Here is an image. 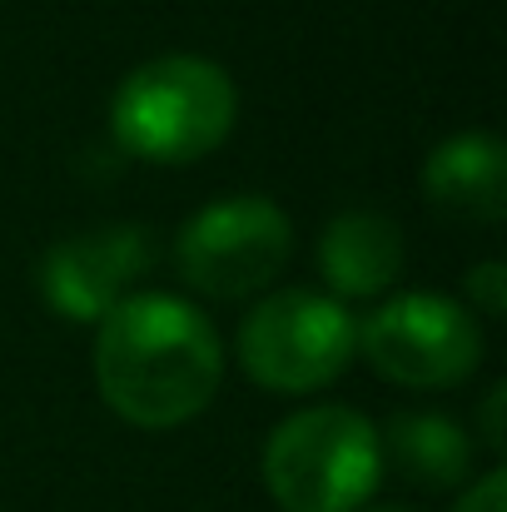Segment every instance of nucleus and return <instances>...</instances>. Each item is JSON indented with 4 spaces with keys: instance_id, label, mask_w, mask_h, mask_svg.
<instances>
[{
    "instance_id": "4468645a",
    "label": "nucleus",
    "mask_w": 507,
    "mask_h": 512,
    "mask_svg": "<svg viewBox=\"0 0 507 512\" xmlns=\"http://www.w3.org/2000/svg\"><path fill=\"white\" fill-rule=\"evenodd\" d=\"M358 512H413V508H403V503H378V508H358Z\"/></svg>"
},
{
    "instance_id": "9d476101",
    "label": "nucleus",
    "mask_w": 507,
    "mask_h": 512,
    "mask_svg": "<svg viewBox=\"0 0 507 512\" xmlns=\"http://www.w3.org/2000/svg\"><path fill=\"white\" fill-rule=\"evenodd\" d=\"M378 443H383V468H393L413 488L448 493V488H468L473 478V438L448 413H428V408L393 413L388 428H378Z\"/></svg>"
},
{
    "instance_id": "9b49d317",
    "label": "nucleus",
    "mask_w": 507,
    "mask_h": 512,
    "mask_svg": "<svg viewBox=\"0 0 507 512\" xmlns=\"http://www.w3.org/2000/svg\"><path fill=\"white\" fill-rule=\"evenodd\" d=\"M463 294H468V314L473 319H503L507 314V264H498V259L473 264L468 279H463Z\"/></svg>"
},
{
    "instance_id": "ddd939ff",
    "label": "nucleus",
    "mask_w": 507,
    "mask_h": 512,
    "mask_svg": "<svg viewBox=\"0 0 507 512\" xmlns=\"http://www.w3.org/2000/svg\"><path fill=\"white\" fill-rule=\"evenodd\" d=\"M503 408H507V383H493V388H488V398H483V443H488V453H493V458L503 453V443H507Z\"/></svg>"
},
{
    "instance_id": "f03ea898",
    "label": "nucleus",
    "mask_w": 507,
    "mask_h": 512,
    "mask_svg": "<svg viewBox=\"0 0 507 512\" xmlns=\"http://www.w3.org/2000/svg\"><path fill=\"white\" fill-rule=\"evenodd\" d=\"M239 120V85L219 60L204 55H155L135 65L110 100V135L130 160L145 165H194L214 155Z\"/></svg>"
},
{
    "instance_id": "39448f33",
    "label": "nucleus",
    "mask_w": 507,
    "mask_h": 512,
    "mask_svg": "<svg viewBox=\"0 0 507 512\" xmlns=\"http://www.w3.org/2000/svg\"><path fill=\"white\" fill-rule=\"evenodd\" d=\"M289 254H294V224L264 194L209 199L174 234V269L204 299L269 294Z\"/></svg>"
},
{
    "instance_id": "7ed1b4c3",
    "label": "nucleus",
    "mask_w": 507,
    "mask_h": 512,
    "mask_svg": "<svg viewBox=\"0 0 507 512\" xmlns=\"http://www.w3.org/2000/svg\"><path fill=\"white\" fill-rule=\"evenodd\" d=\"M259 468L284 512H358L383 483L378 423L348 403L299 408L269 433Z\"/></svg>"
},
{
    "instance_id": "6e6552de",
    "label": "nucleus",
    "mask_w": 507,
    "mask_h": 512,
    "mask_svg": "<svg viewBox=\"0 0 507 512\" xmlns=\"http://www.w3.org/2000/svg\"><path fill=\"white\" fill-rule=\"evenodd\" d=\"M428 204L458 224H503L507 219V150L483 130L448 135L418 174Z\"/></svg>"
},
{
    "instance_id": "f8f14e48",
    "label": "nucleus",
    "mask_w": 507,
    "mask_h": 512,
    "mask_svg": "<svg viewBox=\"0 0 507 512\" xmlns=\"http://www.w3.org/2000/svg\"><path fill=\"white\" fill-rule=\"evenodd\" d=\"M453 512H507V473L488 468L483 478H473L463 488V498L453 503Z\"/></svg>"
},
{
    "instance_id": "1a4fd4ad",
    "label": "nucleus",
    "mask_w": 507,
    "mask_h": 512,
    "mask_svg": "<svg viewBox=\"0 0 507 512\" xmlns=\"http://www.w3.org/2000/svg\"><path fill=\"white\" fill-rule=\"evenodd\" d=\"M403 229L378 209H343L319 234V274L334 299H378L403 279Z\"/></svg>"
},
{
    "instance_id": "423d86ee",
    "label": "nucleus",
    "mask_w": 507,
    "mask_h": 512,
    "mask_svg": "<svg viewBox=\"0 0 507 512\" xmlns=\"http://www.w3.org/2000/svg\"><path fill=\"white\" fill-rule=\"evenodd\" d=\"M358 353L398 388H458L483 363V324L448 294H393L358 319Z\"/></svg>"
},
{
    "instance_id": "f257e3e1",
    "label": "nucleus",
    "mask_w": 507,
    "mask_h": 512,
    "mask_svg": "<svg viewBox=\"0 0 507 512\" xmlns=\"http://www.w3.org/2000/svg\"><path fill=\"white\" fill-rule=\"evenodd\" d=\"M219 383L224 339L214 319L179 294H125L95 324V388L130 428H184L214 403Z\"/></svg>"
},
{
    "instance_id": "0eeeda50",
    "label": "nucleus",
    "mask_w": 507,
    "mask_h": 512,
    "mask_svg": "<svg viewBox=\"0 0 507 512\" xmlns=\"http://www.w3.org/2000/svg\"><path fill=\"white\" fill-rule=\"evenodd\" d=\"M150 234L140 224H100L60 239L40 259V299L70 324H100L130 284L150 269Z\"/></svg>"
},
{
    "instance_id": "20e7f679",
    "label": "nucleus",
    "mask_w": 507,
    "mask_h": 512,
    "mask_svg": "<svg viewBox=\"0 0 507 512\" xmlns=\"http://www.w3.org/2000/svg\"><path fill=\"white\" fill-rule=\"evenodd\" d=\"M358 353V319L319 289H269L234 334V358L249 383L304 398L348 373Z\"/></svg>"
}]
</instances>
